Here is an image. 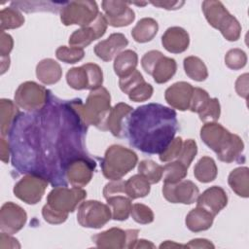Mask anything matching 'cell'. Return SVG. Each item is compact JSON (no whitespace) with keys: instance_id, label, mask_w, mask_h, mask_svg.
Wrapping results in <instances>:
<instances>
[{"instance_id":"cell-1","label":"cell","mask_w":249,"mask_h":249,"mask_svg":"<svg viewBox=\"0 0 249 249\" xmlns=\"http://www.w3.org/2000/svg\"><path fill=\"white\" fill-rule=\"evenodd\" d=\"M88 125L74 100L51 95L45 107L20 113L10 131L12 164L20 173L36 174L53 187L67 185V165L79 158H90L85 147Z\"/></svg>"},{"instance_id":"cell-2","label":"cell","mask_w":249,"mask_h":249,"mask_svg":"<svg viewBox=\"0 0 249 249\" xmlns=\"http://www.w3.org/2000/svg\"><path fill=\"white\" fill-rule=\"evenodd\" d=\"M178 129L175 110L159 103L134 109L126 123L129 144L146 154H160L174 139Z\"/></svg>"},{"instance_id":"cell-3","label":"cell","mask_w":249,"mask_h":249,"mask_svg":"<svg viewBox=\"0 0 249 249\" xmlns=\"http://www.w3.org/2000/svg\"><path fill=\"white\" fill-rule=\"evenodd\" d=\"M202 142L216 153L217 158L226 163L240 162L243 157L244 143L242 139L218 123H206L200 129Z\"/></svg>"},{"instance_id":"cell-4","label":"cell","mask_w":249,"mask_h":249,"mask_svg":"<svg viewBox=\"0 0 249 249\" xmlns=\"http://www.w3.org/2000/svg\"><path fill=\"white\" fill-rule=\"evenodd\" d=\"M75 106L84 121L89 126L93 125L101 130H107V119L111 111V96L107 89L100 87L90 90L86 103L80 99H74Z\"/></svg>"},{"instance_id":"cell-5","label":"cell","mask_w":249,"mask_h":249,"mask_svg":"<svg viewBox=\"0 0 249 249\" xmlns=\"http://www.w3.org/2000/svg\"><path fill=\"white\" fill-rule=\"evenodd\" d=\"M208 23L218 29L228 41H237L241 34V25L235 17L230 14L221 1L206 0L201 5Z\"/></svg>"},{"instance_id":"cell-6","label":"cell","mask_w":249,"mask_h":249,"mask_svg":"<svg viewBox=\"0 0 249 249\" xmlns=\"http://www.w3.org/2000/svg\"><path fill=\"white\" fill-rule=\"evenodd\" d=\"M137 161L138 157L132 150L121 145H112L106 150L100 166L105 178L119 180L132 170Z\"/></svg>"},{"instance_id":"cell-7","label":"cell","mask_w":249,"mask_h":249,"mask_svg":"<svg viewBox=\"0 0 249 249\" xmlns=\"http://www.w3.org/2000/svg\"><path fill=\"white\" fill-rule=\"evenodd\" d=\"M61 22L68 25L86 27L91 24L98 17L99 10L95 1H70L66 2L60 10Z\"/></svg>"},{"instance_id":"cell-8","label":"cell","mask_w":249,"mask_h":249,"mask_svg":"<svg viewBox=\"0 0 249 249\" xmlns=\"http://www.w3.org/2000/svg\"><path fill=\"white\" fill-rule=\"evenodd\" d=\"M51 95V91L45 87L35 82L27 81L20 84L17 89L15 102L18 107L32 113L43 109Z\"/></svg>"},{"instance_id":"cell-9","label":"cell","mask_w":249,"mask_h":249,"mask_svg":"<svg viewBox=\"0 0 249 249\" xmlns=\"http://www.w3.org/2000/svg\"><path fill=\"white\" fill-rule=\"evenodd\" d=\"M66 82L70 88L77 90H93L102 86L103 72L95 63H85L82 66L69 69L66 73Z\"/></svg>"},{"instance_id":"cell-10","label":"cell","mask_w":249,"mask_h":249,"mask_svg":"<svg viewBox=\"0 0 249 249\" xmlns=\"http://www.w3.org/2000/svg\"><path fill=\"white\" fill-rule=\"evenodd\" d=\"M87 196V192L83 188L66 186L54 187L47 196V204L53 210L59 213L68 214L74 212L76 207Z\"/></svg>"},{"instance_id":"cell-11","label":"cell","mask_w":249,"mask_h":249,"mask_svg":"<svg viewBox=\"0 0 249 249\" xmlns=\"http://www.w3.org/2000/svg\"><path fill=\"white\" fill-rule=\"evenodd\" d=\"M112 218L108 204L98 200H86L78 207L77 221L80 226L89 229H100Z\"/></svg>"},{"instance_id":"cell-12","label":"cell","mask_w":249,"mask_h":249,"mask_svg":"<svg viewBox=\"0 0 249 249\" xmlns=\"http://www.w3.org/2000/svg\"><path fill=\"white\" fill-rule=\"evenodd\" d=\"M139 230H122L111 228L92 236V241L97 248L123 249L133 248L137 240Z\"/></svg>"},{"instance_id":"cell-13","label":"cell","mask_w":249,"mask_h":249,"mask_svg":"<svg viewBox=\"0 0 249 249\" xmlns=\"http://www.w3.org/2000/svg\"><path fill=\"white\" fill-rule=\"evenodd\" d=\"M49 181L36 174H26L14 187V195L27 204L38 203L48 187Z\"/></svg>"},{"instance_id":"cell-14","label":"cell","mask_w":249,"mask_h":249,"mask_svg":"<svg viewBox=\"0 0 249 249\" xmlns=\"http://www.w3.org/2000/svg\"><path fill=\"white\" fill-rule=\"evenodd\" d=\"M163 197L171 203L192 204L199 195L197 186L191 180H181L175 184L163 183Z\"/></svg>"},{"instance_id":"cell-15","label":"cell","mask_w":249,"mask_h":249,"mask_svg":"<svg viewBox=\"0 0 249 249\" xmlns=\"http://www.w3.org/2000/svg\"><path fill=\"white\" fill-rule=\"evenodd\" d=\"M108 22L103 14H99L97 18L89 26L75 30L69 37V45L84 49L93 41L102 37L107 30Z\"/></svg>"},{"instance_id":"cell-16","label":"cell","mask_w":249,"mask_h":249,"mask_svg":"<svg viewBox=\"0 0 249 249\" xmlns=\"http://www.w3.org/2000/svg\"><path fill=\"white\" fill-rule=\"evenodd\" d=\"M124 1H102L101 6L108 25L113 27L127 26L135 18L134 11Z\"/></svg>"},{"instance_id":"cell-17","label":"cell","mask_w":249,"mask_h":249,"mask_svg":"<svg viewBox=\"0 0 249 249\" xmlns=\"http://www.w3.org/2000/svg\"><path fill=\"white\" fill-rule=\"evenodd\" d=\"M95 165L96 163L91 158H79L72 160L65 171L67 182L72 187H85L91 180Z\"/></svg>"},{"instance_id":"cell-18","label":"cell","mask_w":249,"mask_h":249,"mask_svg":"<svg viewBox=\"0 0 249 249\" xmlns=\"http://www.w3.org/2000/svg\"><path fill=\"white\" fill-rule=\"evenodd\" d=\"M27 221V214L19 205L8 201L0 210V230L3 232L14 234L19 231Z\"/></svg>"},{"instance_id":"cell-19","label":"cell","mask_w":249,"mask_h":249,"mask_svg":"<svg viewBox=\"0 0 249 249\" xmlns=\"http://www.w3.org/2000/svg\"><path fill=\"white\" fill-rule=\"evenodd\" d=\"M194 87L187 82H177L166 89L165 101L174 109L186 111L190 108Z\"/></svg>"},{"instance_id":"cell-20","label":"cell","mask_w":249,"mask_h":249,"mask_svg":"<svg viewBox=\"0 0 249 249\" xmlns=\"http://www.w3.org/2000/svg\"><path fill=\"white\" fill-rule=\"evenodd\" d=\"M228 204L226 191L219 186H212L206 189L196 198V206L202 207L212 215L216 216Z\"/></svg>"},{"instance_id":"cell-21","label":"cell","mask_w":249,"mask_h":249,"mask_svg":"<svg viewBox=\"0 0 249 249\" xmlns=\"http://www.w3.org/2000/svg\"><path fill=\"white\" fill-rule=\"evenodd\" d=\"M128 40L123 33H113L107 39L100 41L94 46L95 54L103 61L115 58L126 46Z\"/></svg>"},{"instance_id":"cell-22","label":"cell","mask_w":249,"mask_h":249,"mask_svg":"<svg viewBox=\"0 0 249 249\" xmlns=\"http://www.w3.org/2000/svg\"><path fill=\"white\" fill-rule=\"evenodd\" d=\"M132 111V107L126 103L120 102L116 104L109 113L107 119V130L116 137L125 136L127 119Z\"/></svg>"},{"instance_id":"cell-23","label":"cell","mask_w":249,"mask_h":249,"mask_svg":"<svg viewBox=\"0 0 249 249\" xmlns=\"http://www.w3.org/2000/svg\"><path fill=\"white\" fill-rule=\"evenodd\" d=\"M163 48L171 53H181L185 52L190 44L188 32L180 26H172L165 30L161 36Z\"/></svg>"},{"instance_id":"cell-24","label":"cell","mask_w":249,"mask_h":249,"mask_svg":"<svg viewBox=\"0 0 249 249\" xmlns=\"http://www.w3.org/2000/svg\"><path fill=\"white\" fill-rule=\"evenodd\" d=\"M214 217V215H212L204 208L196 206L187 214L185 224L191 231H203L211 228Z\"/></svg>"},{"instance_id":"cell-25","label":"cell","mask_w":249,"mask_h":249,"mask_svg":"<svg viewBox=\"0 0 249 249\" xmlns=\"http://www.w3.org/2000/svg\"><path fill=\"white\" fill-rule=\"evenodd\" d=\"M36 76L42 84L53 85L60 80L62 76V70L59 63L54 59L45 58L37 64Z\"/></svg>"},{"instance_id":"cell-26","label":"cell","mask_w":249,"mask_h":249,"mask_svg":"<svg viewBox=\"0 0 249 249\" xmlns=\"http://www.w3.org/2000/svg\"><path fill=\"white\" fill-rule=\"evenodd\" d=\"M176 70L177 63L175 59L167 57L162 53L154 64L150 75L157 84H164L175 75Z\"/></svg>"},{"instance_id":"cell-27","label":"cell","mask_w":249,"mask_h":249,"mask_svg":"<svg viewBox=\"0 0 249 249\" xmlns=\"http://www.w3.org/2000/svg\"><path fill=\"white\" fill-rule=\"evenodd\" d=\"M19 114L20 112L14 101L5 98L0 100V124L2 137H5L10 133L11 128Z\"/></svg>"},{"instance_id":"cell-28","label":"cell","mask_w":249,"mask_h":249,"mask_svg":"<svg viewBox=\"0 0 249 249\" xmlns=\"http://www.w3.org/2000/svg\"><path fill=\"white\" fill-rule=\"evenodd\" d=\"M231 189L241 197L249 196V169L246 166L234 168L228 177Z\"/></svg>"},{"instance_id":"cell-29","label":"cell","mask_w":249,"mask_h":249,"mask_svg":"<svg viewBox=\"0 0 249 249\" xmlns=\"http://www.w3.org/2000/svg\"><path fill=\"white\" fill-rule=\"evenodd\" d=\"M159 31V24L152 18H141L131 30V36L137 43H147L154 39Z\"/></svg>"},{"instance_id":"cell-30","label":"cell","mask_w":249,"mask_h":249,"mask_svg":"<svg viewBox=\"0 0 249 249\" xmlns=\"http://www.w3.org/2000/svg\"><path fill=\"white\" fill-rule=\"evenodd\" d=\"M138 64V55L132 50L121 52L114 60V71L121 78L132 73Z\"/></svg>"},{"instance_id":"cell-31","label":"cell","mask_w":249,"mask_h":249,"mask_svg":"<svg viewBox=\"0 0 249 249\" xmlns=\"http://www.w3.org/2000/svg\"><path fill=\"white\" fill-rule=\"evenodd\" d=\"M150 182L143 175L135 174L125 181L124 194L130 199L144 197L150 193Z\"/></svg>"},{"instance_id":"cell-32","label":"cell","mask_w":249,"mask_h":249,"mask_svg":"<svg viewBox=\"0 0 249 249\" xmlns=\"http://www.w3.org/2000/svg\"><path fill=\"white\" fill-rule=\"evenodd\" d=\"M218 168L211 157L204 156L198 160L194 168V175L201 183H209L216 179Z\"/></svg>"},{"instance_id":"cell-33","label":"cell","mask_w":249,"mask_h":249,"mask_svg":"<svg viewBox=\"0 0 249 249\" xmlns=\"http://www.w3.org/2000/svg\"><path fill=\"white\" fill-rule=\"evenodd\" d=\"M112 213V219L116 221H125L131 211V199L125 196L118 195L106 199Z\"/></svg>"},{"instance_id":"cell-34","label":"cell","mask_w":249,"mask_h":249,"mask_svg":"<svg viewBox=\"0 0 249 249\" xmlns=\"http://www.w3.org/2000/svg\"><path fill=\"white\" fill-rule=\"evenodd\" d=\"M185 73L189 78L196 82H202L208 77V70L204 62L197 56H187L183 62Z\"/></svg>"},{"instance_id":"cell-35","label":"cell","mask_w":249,"mask_h":249,"mask_svg":"<svg viewBox=\"0 0 249 249\" xmlns=\"http://www.w3.org/2000/svg\"><path fill=\"white\" fill-rule=\"evenodd\" d=\"M24 23V17L14 7H7L0 12V29H15L20 27Z\"/></svg>"},{"instance_id":"cell-36","label":"cell","mask_w":249,"mask_h":249,"mask_svg":"<svg viewBox=\"0 0 249 249\" xmlns=\"http://www.w3.org/2000/svg\"><path fill=\"white\" fill-rule=\"evenodd\" d=\"M188 174V167L178 160H172L163 166V183L175 184L183 180Z\"/></svg>"},{"instance_id":"cell-37","label":"cell","mask_w":249,"mask_h":249,"mask_svg":"<svg viewBox=\"0 0 249 249\" xmlns=\"http://www.w3.org/2000/svg\"><path fill=\"white\" fill-rule=\"evenodd\" d=\"M162 172L163 166L151 160H144L138 164V173L143 175L150 184L159 183L162 179Z\"/></svg>"},{"instance_id":"cell-38","label":"cell","mask_w":249,"mask_h":249,"mask_svg":"<svg viewBox=\"0 0 249 249\" xmlns=\"http://www.w3.org/2000/svg\"><path fill=\"white\" fill-rule=\"evenodd\" d=\"M55 56L62 62L74 64L82 60L85 56V52L81 48L60 46L55 51Z\"/></svg>"},{"instance_id":"cell-39","label":"cell","mask_w":249,"mask_h":249,"mask_svg":"<svg viewBox=\"0 0 249 249\" xmlns=\"http://www.w3.org/2000/svg\"><path fill=\"white\" fill-rule=\"evenodd\" d=\"M247 63V55L241 49H231L225 55V64L231 70H239Z\"/></svg>"},{"instance_id":"cell-40","label":"cell","mask_w":249,"mask_h":249,"mask_svg":"<svg viewBox=\"0 0 249 249\" xmlns=\"http://www.w3.org/2000/svg\"><path fill=\"white\" fill-rule=\"evenodd\" d=\"M130 215L136 223L142 224V225L152 223L155 218L154 212L152 211V209L149 206L142 203L132 204Z\"/></svg>"},{"instance_id":"cell-41","label":"cell","mask_w":249,"mask_h":249,"mask_svg":"<svg viewBox=\"0 0 249 249\" xmlns=\"http://www.w3.org/2000/svg\"><path fill=\"white\" fill-rule=\"evenodd\" d=\"M210 98L211 97L209 96L208 92L206 90H204L203 89L194 88L189 110L199 114L207 106Z\"/></svg>"},{"instance_id":"cell-42","label":"cell","mask_w":249,"mask_h":249,"mask_svg":"<svg viewBox=\"0 0 249 249\" xmlns=\"http://www.w3.org/2000/svg\"><path fill=\"white\" fill-rule=\"evenodd\" d=\"M220 114H221L220 102L217 98L214 97V98H210L207 106L204 108L203 111H201L198 114V117H199V120L204 124L215 123L220 118Z\"/></svg>"},{"instance_id":"cell-43","label":"cell","mask_w":249,"mask_h":249,"mask_svg":"<svg viewBox=\"0 0 249 249\" xmlns=\"http://www.w3.org/2000/svg\"><path fill=\"white\" fill-rule=\"evenodd\" d=\"M196 153H197V146L196 141L193 139H187L183 142L181 152L176 160L180 161L186 167L189 168L195 157L196 156Z\"/></svg>"},{"instance_id":"cell-44","label":"cell","mask_w":249,"mask_h":249,"mask_svg":"<svg viewBox=\"0 0 249 249\" xmlns=\"http://www.w3.org/2000/svg\"><path fill=\"white\" fill-rule=\"evenodd\" d=\"M183 145V140L181 137H175L170 144L159 155L160 160L162 162H169L177 160Z\"/></svg>"},{"instance_id":"cell-45","label":"cell","mask_w":249,"mask_h":249,"mask_svg":"<svg viewBox=\"0 0 249 249\" xmlns=\"http://www.w3.org/2000/svg\"><path fill=\"white\" fill-rule=\"evenodd\" d=\"M153 91H154V89L152 85L146 82H143L138 86H136L134 89H132L127 95L131 101L142 102L150 99L151 96L153 95Z\"/></svg>"},{"instance_id":"cell-46","label":"cell","mask_w":249,"mask_h":249,"mask_svg":"<svg viewBox=\"0 0 249 249\" xmlns=\"http://www.w3.org/2000/svg\"><path fill=\"white\" fill-rule=\"evenodd\" d=\"M145 82L142 74L138 71V70H134L132 73L128 74L127 76L124 77H121L119 80V87L121 89V90L126 94H128V92L134 89L136 86H138L139 84Z\"/></svg>"},{"instance_id":"cell-47","label":"cell","mask_w":249,"mask_h":249,"mask_svg":"<svg viewBox=\"0 0 249 249\" xmlns=\"http://www.w3.org/2000/svg\"><path fill=\"white\" fill-rule=\"evenodd\" d=\"M42 215L46 222L53 225L62 224L67 220V217H68V214H63V213H59L57 211L53 210L51 207H49L47 203L42 208Z\"/></svg>"},{"instance_id":"cell-48","label":"cell","mask_w":249,"mask_h":249,"mask_svg":"<svg viewBox=\"0 0 249 249\" xmlns=\"http://www.w3.org/2000/svg\"><path fill=\"white\" fill-rule=\"evenodd\" d=\"M124 184L125 181L119 179V180H112L111 182L107 183L104 186L103 189V196L105 197V199L114 196H118V195H124Z\"/></svg>"},{"instance_id":"cell-49","label":"cell","mask_w":249,"mask_h":249,"mask_svg":"<svg viewBox=\"0 0 249 249\" xmlns=\"http://www.w3.org/2000/svg\"><path fill=\"white\" fill-rule=\"evenodd\" d=\"M14 40L12 36L5 31H1L0 34V55L1 57L9 56V53L13 50Z\"/></svg>"},{"instance_id":"cell-50","label":"cell","mask_w":249,"mask_h":249,"mask_svg":"<svg viewBox=\"0 0 249 249\" xmlns=\"http://www.w3.org/2000/svg\"><path fill=\"white\" fill-rule=\"evenodd\" d=\"M235 90L237 94L244 99L248 97V74L244 73L240 75L235 82Z\"/></svg>"},{"instance_id":"cell-51","label":"cell","mask_w":249,"mask_h":249,"mask_svg":"<svg viewBox=\"0 0 249 249\" xmlns=\"http://www.w3.org/2000/svg\"><path fill=\"white\" fill-rule=\"evenodd\" d=\"M0 248H20V244L18 239L11 236L9 233L1 231L0 234Z\"/></svg>"},{"instance_id":"cell-52","label":"cell","mask_w":249,"mask_h":249,"mask_svg":"<svg viewBox=\"0 0 249 249\" xmlns=\"http://www.w3.org/2000/svg\"><path fill=\"white\" fill-rule=\"evenodd\" d=\"M150 3L156 7L165 10H177L185 4L184 1H151Z\"/></svg>"},{"instance_id":"cell-53","label":"cell","mask_w":249,"mask_h":249,"mask_svg":"<svg viewBox=\"0 0 249 249\" xmlns=\"http://www.w3.org/2000/svg\"><path fill=\"white\" fill-rule=\"evenodd\" d=\"M186 248H215L214 244L205 238H195L186 244Z\"/></svg>"},{"instance_id":"cell-54","label":"cell","mask_w":249,"mask_h":249,"mask_svg":"<svg viewBox=\"0 0 249 249\" xmlns=\"http://www.w3.org/2000/svg\"><path fill=\"white\" fill-rule=\"evenodd\" d=\"M0 154H1V160L5 163L9 161L10 154H11V147L9 141H7L4 137H1V144H0Z\"/></svg>"},{"instance_id":"cell-55","label":"cell","mask_w":249,"mask_h":249,"mask_svg":"<svg viewBox=\"0 0 249 249\" xmlns=\"http://www.w3.org/2000/svg\"><path fill=\"white\" fill-rule=\"evenodd\" d=\"M133 248H156L155 244L146 239H137Z\"/></svg>"},{"instance_id":"cell-56","label":"cell","mask_w":249,"mask_h":249,"mask_svg":"<svg viewBox=\"0 0 249 249\" xmlns=\"http://www.w3.org/2000/svg\"><path fill=\"white\" fill-rule=\"evenodd\" d=\"M160 248H186V244H180L170 240H166L160 245Z\"/></svg>"},{"instance_id":"cell-57","label":"cell","mask_w":249,"mask_h":249,"mask_svg":"<svg viewBox=\"0 0 249 249\" xmlns=\"http://www.w3.org/2000/svg\"><path fill=\"white\" fill-rule=\"evenodd\" d=\"M10 66V57L9 56H5V57H1V74H4Z\"/></svg>"}]
</instances>
